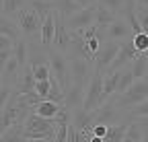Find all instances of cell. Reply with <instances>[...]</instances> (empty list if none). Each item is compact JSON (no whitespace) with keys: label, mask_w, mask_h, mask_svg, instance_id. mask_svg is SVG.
Masks as SVG:
<instances>
[{"label":"cell","mask_w":148,"mask_h":142,"mask_svg":"<svg viewBox=\"0 0 148 142\" xmlns=\"http://www.w3.org/2000/svg\"><path fill=\"white\" fill-rule=\"evenodd\" d=\"M111 97H113L117 107L127 113L132 107H136V105H140L142 101L148 99V78H140L130 86L127 91H123L121 95H111Z\"/></svg>","instance_id":"1"},{"label":"cell","mask_w":148,"mask_h":142,"mask_svg":"<svg viewBox=\"0 0 148 142\" xmlns=\"http://www.w3.org/2000/svg\"><path fill=\"white\" fill-rule=\"evenodd\" d=\"M47 64H49V68H51V74H53V78L60 82L62 91L66 93L68 88L72 86L70 62H68V58L62 54V51H58L56 47H47Z\"/></svg>","instance_id":"2"},{"label":"cell","mask_w":148,"mask_h":142,"mask_svg":"<svg viewBox=\"0 0 148 142\" xmlns=\"http://www.w3.org/2000/svg\"><path fill=\"white\" fill-rule=\"evenodd\" d=\"M121 121H130L127 113L121 111L113 97H109L99 109H95V123H105V126H113V123H121Z\"/></svg>","instance_id":"3"},{"label":"cell","mask_w":148,"mask_h":142,"mask_svg":"<svg viewBox=\"0 0 148 142\" xmlns=\"http://www.w3.org/2000/svg\"><path fill=\"white\" fill-rule=\"evenodd\" d=\"M68 62H70L72 84L74 86H80V88H86L88 82H90V78H92V72H95V64L84 60V58H72Z\"/></svg>","instance_id":"4"},{"label":"cell","mask_w":148,"mask_h":142,"mask_svg":"<svg viewBox=\"0 0 148 142\" xmlns=\"http://www.w3.org/2000/svg\"><path fill=\"white\" fill-rule=\"evenodd\" d=\"M103 103H105V97H103V74L101 72H92V78H90V82L86 86V95H84L82 109L95 111V109L101 107Z\"/></svg>","instance_id":"5"},{"label":"cell","mask_w":148,"mask_h":142,"mask_svg":"<svg viewBox=\"0 0 148 142\" xmlns=\"http://www.w3.org/2000/svg\"><path fill=\"white\" fill-rule=\"evenodd\" d=\"M119 47L121 43L119 41H103L101 43V49L95 54V72H101V74H107L109 66L113 64V60L117 58L119 54Z\"/></svg>","instance_id":"6"},{"label":"cell","mask_w":148,"mask_h":142,"mask_svg":"<svg viewBox=\"0 0 148 142\" xmlns=\"http://www.w3.org/2000/svg\"><path fill=\"white\" fill-rule=\"evenodd\" d=\"M14 16H16V23H18L21 33L25 35V37H33V35L41 33V23H43V19H41V16L37 14L33 8L25 6V8L18 10Z\"/></svg>","instance_id":"7"},{"label":"cell","mask_w":148,"mask_h":142,"mask_svg":"<svg viewBox=\"0 0 148 142\" xmlns=\"http://www.w3.org/2000/svg\"><path fill=\"white\" fill-rule=\"evenodd\" d=\"M95 14H97V4H90V6L80 8L78 12H74L72 16H68L64 21H66V27L70 31H80V29L95 25Z\"/></svg>","instance_id":"8"},{"label":"cell","mask_w":148,"mask_h":142,"mask_svg":"<svg viewBox=\"0 0 148 142\" xmlns=\"http://www.w3.org/2000/svg\"><path fill=\"white\" fill-rule=\"evenodd\" d=\"M72 43V31L66 27V21L62 19V16L56 12V33H53V43L51 47H56L58 51H62V54H66L68 47Z\"/></svg>","instance_id":"9"},{"label":"cell","mask_w":148,"mask_h":142,"mask_svg":"<svg viewBox=\"0 0 148 142\" xmlns=\"http://www.w3.org/2000/svg\"><path fill=\"white\" fill-rule=\"evenodd\" d=\"M132 37H134L132 27H130L127 21L121 19V16H117V19L105 29V39H109V41H119L121 43V41H127Z\"/></svg>","instance_id":"10"},{"label":"cell","mask_w":148,"mask_h":142,"mask_svg":"<svg viewBox=\"0 0 148 142\" xmlns=\"http://www.w3.org/2000/svg\"><path fill=\"white\" fill-rule=\"evenodd\" d=\"M138 56H140V54L136 51V47H134L132 39H127V41H121L119 54H117V58L113 60V64L109 66V70H107V72H111V70H123V68H127V66L132 64V62H134Z\"/></svg>","instance_id":"11"},{"label":"cell","mask_w":148,"mask_h":142,"mask_svg":"<svg viewBox=\"0 0 148 142\" xmlns=\"http://www.w3.org/2000/svg\"><path fill=\"white\" fill-rule=\"evenodd\" d=\"M25 132H41V134H49L56 138V123H53V119L41 117L35 111H31L29 117L25 119Z\"/></svg>","instance_id":"12"},{"label":"cell","mask_w":148,"mask_h":142,"mask_svg":"<svg viewBox=\"0 0 148 142\" xmlns=\"http://www.w3.org/2000/svg\"><path fill=\"white\" fill-rule=\"evenodd\" d=\"M12 91L18 93V95H29L35 91V76H33V68L31 64H27L23 70H21V74H18L14 86H12Z\"/></svg>","instance_id":"13"},{"label":"cell","mask_w":148,"mask_h":142,"mask_svg":"<svg viewBox=\"0 0 148 142\" xmlns=\"http://www.w3.org/2000/svg\"><path fill=\"white\" fill-rule=\"evenodd\" d=\"M72 126L80 132H90L95 126V111H86L82 107L72 111Z\"/></svg>","instance_id":"14"},{"label":"cell","mask_w":148,"mask_h":142,"mask_svg":"<svg viewBox=\"0 0 148 142\" xmlns=\"http://www.w3.org/2000/svg\"><path fill=\"white\" fill-rule=\"evenodd\" d=\"M0 35H4V37H10L12 41H18L21 39V27H18L16 19L12 16H6V14H0Z\"/></svg>","instance_id":"15"},{"label":"cell","mask_w":148,"mask_h":142,"mask_svg":"<svg viewBox=\"0 0 148 142\" xmlns=\"http://www.w3.org/2000/svg\"><path fill=\"white\" fill-rule=\"evenodd\" d=\"M53 33H56V10L51 12V14H47L45 19H43V23H41V33H39V41H41V45L47 49V47H51V43H53Z\"/></svg>","instance_id":"16"},{"label":"cell","mask_w":148,"mask_h":142,"mask_svg":"<svg viewBox=\"0 0 148 142\" xmlns=\"http://www.w3.org/2000/svg\"><path fill=\"white\" fill-rule=\"evenodd\" d=\"M82 103H84V88L72 84L68 91L64 93V105H66L70 111H74V109L82 107Z\"/></svg>","instance_id":"17"},{"label":"cell","mask_w":148,"mask_h":142,"mask_svg":"<svg viewBox=\"0 0 148 142\" xmlns=\"http://www.w3.org/2000/svg\"><path fill=\"white\" fill-rule=\"evenodd\" d=\"M119 76H121V70H111V72L103 74V97H105V101H107L111 95H115Z\"/></svg>","instance_id":"18"},{"label":"cell","mask_w":148,"mask_h":142,"mask_svg":"<svg viewBox=\"0 0 148 142\" xmlns=\"http://www.w3.org/2000/svg\"><path fill=\"white\" fill-rule=\"evenodd\" d=\"M64 107V105H60V103H53V101H47V99H43L41 103H37L35 105V113L37 115H41V117H47V119H53L56 115L60 113V109Z\"/></svg>","instance_id":"19"},{"label":"cell","mask_w":148,"mask_h":142,"mask_svg":"<svg viewBox=\"0 0 148 142\" xmlns=\"http://www.w3.org/2000/svg\"><path fill=\"white\" fill-rule=\"evenodd\" d=\"M82 6L76 2V0H53V10L58 12L62 19H68L74 12H78Z\"/></svg>","instance_id":"20"},{"label":"cell","mask_w":148,"mask_h":142,"mask_svg":"<svg viewBox=\"0 0 148 142\" xmlns=\"http://www.w3.org/2000/svg\"><path fill=\"white\" fill-rule=\"evenodd\" d=\"M18 74H21V66H18V60L14 56H10L8 64L4 66V72H2V84H8V86H14Z\"/></svg>","instance_id":"21"},{"label":"cell","mask_w":148,"mask_h":142,"mask_svg":"<svg viewBox=\"0 0 148 142\" xmlns=\"http://www.w3.org/2000/svg\"><path fill=\"white\" fill-rule=\"evenodd\" d=\"M0 142H27L25 140V121L10 126L2 136H0Z\"/></svg>","instance_id":"22"},{"label":"cell","mask_w":148,"mask_h":142,"mask_svg":"<svg viewBox=\"0 0 148 142\" xmlns=\"http://www.w3.org/2000/svg\"><path fill=\"white\" fill-rule=\"evenodd\" d=\"M130 121H121V123H113L107 128V134L103 138V142H123L125 138V130H127Z\"/></svg>","instance_id":"23"},{"label":"cell","mask_w":148,"mask_h":142,"mask_svg":"<svg viewBox=\"0 0 148 142\" xmlns=\"http://www.w3.org/2000/svg\"><path fill=\"white\" fill-rule=\"evenodd\" d=\"M12 56L18 60V66H21V70L29 64V43H27V39H18V41H14V47H12Z\"/></svg>","instance_id":"24"},{"label":"cell","mask_w":148,"mask_h":142,"mask_svg":"<svg viewBox=\"0 0 148 142\" xmlns=\"http://www.w3.org/2000/svg\"><path fill=\"white\" fill-rule=\"evenodd\" d=\"M117 19V14L113 10L105 8L103 4H97V14H95V25H99L101 29H107L111 23Z\"/></svg>","instance_id":"25"},{"label":"cell","mask_w":148,"mask_h":142,"mask_svg":"<svg viewBox=\"0 0 148 142\" xmlns=\"http://www.w3.org/2000/svg\"><path fill=\"white\" fill-rule=\"evenodd\" d=\"M130 70L134 72V78L136 80L146 78V74H148V56L146 54H140L132 64H130Z\"/></svg>","instance_id":"26"},{"label":"cell","mask_w":148,"mask_h":142,"mask_svg":"<svg viewBox=\"0 0 148 142\" xmlns=\"http://www.w3.org/2000/svg\"><path fill=\"white\" fill-rule=\"evenodd\" d=\"M123 142H144V134H142V128H140L138 119H132V121L127 123Z\"/></svg>","instance_id":"27"},{"label":"cell","mask_w":148,"mask_h":142,"mask_svg":"<svg viewBox=\"0 0 148 142\" xmlns=\"http://www.w3.org/2000/svg\"><path fill=\"white\" fill-rule=\"evenodd\" d=\"M29 8H33L37 14L41 16V19H45L47 14L53 12V0H31Z\"/></svg>","instance_id":"28"},{"label":"cell","mask_w":148,"mask_h":142,"mask_svg":"<svg viewBox=\"0 0 148 142\" xmlns=\"http://www.w3.org/2000/svg\"><path fill=\"white\" fill-rule=\"evenodd\" d=\"M134 82H136V78H134V72L130 70V66L123 68V70H121V76H119V82H117V91H115V95H121L123 91H127V88L132 86Z\"/></svg>","instance_id":"29"},{"label":"cell","mask_w":148,"mask_h":142,"mask_svg":"<svg viewBox=\"0 0 148 142\" xmlns=\"http://www.w3.org/2000/svg\"><path fill=\"white\" fill-rule=\"evenodd\" d=\"M29 2H31V0H4L2 14H6V16H12V14H16L18 10H21V8L29 6Z\"/></svg>","instance_id":"30"},{"label":"cell","mask_w":148,"mask_h":142,"mask_svg":"<svg viewBox=\"0 0 148 142\" xmlns=\"http://www.w3.org/2000/svg\"><path fill=\"white\" fill-rule=\"evenodd\" d=\"M132 43H134V47H136V51L138 54H146L148 51V33H138V35H134L132 37Z\"/></svg>","instance_id":"31"},{"label":"cell","mask_w":148,"mask_h":142,"mask_svg":"<svg viewBox=\"0 0 148 142\" xmlns=\"http://www.w3.org/2000/svg\"><path fill=\"white\" fill-rule=\"evenodd\" d=\"M92 132H80L70 123L68 126V142H88V136Z\"/></svg>","instance_id":"32"},{"label":"cell","mask_w":148,"mask_h":142,"mask_svg":"<svg viewBox=\"0 0 148 142\" xmlns=\"http://www.w3.org/2000/svg\"><path fill=\"white\" fill-rule=\"evenodd\" d=\"M136 117H148V99L142 101L140 105H136V107H132V109L127 111V119H130V121L136 119Z\"/></svg>","instance_id":"33"},{"label":"cell","mask_w":148,"mask_h":142,"mask_svg":"<svg viewBox=\"0 0 148 142\" xmlns=\"http://www.w3.org/2000/svg\"><path fill=\"white\" fill-rule=\"evenodd\" d=\"M33 68V76L35 80H47L51 76V68L49 64H39V66H31Z\"/></svg>","instance_id":"34"},{"label":"cell","mask_w":148,"mask_h":142,"mask_svg":"<svg viewBox=\"0 0 148 142\" xmlns=\"http://www.w3.org/2000/svg\"><path fill=\"white\" fill-rule=\"evenodd\" d=\"M49 91H51V76L47 80H35V93L39 95L41 99H47Z\"/></svg>","instance_id":"35"},{"label":"cell","mask_w":148,"mask_h":142,"mask_svg":"<svg viewBox=\"0 0 148 142\" xmlns=\"http://www.w3.org/2000/svg\"><path fill=\"white\" fill-rule=\"evenodd\" d=\"M97 4H103L105 8L113 10L117 16H121V10H123V0H99Z\"/></svg>","instance_id":"36"},{"label":"cell","mask_w":148,"mask_h":142,"mask_svg":"<svg viewBox=\"0 0 148 142\" xmlns=\"http://www.w3.org/2000/svg\"><path fill=\"white\" fill-rule=\"evenodd\" d=\"M10 95H12V86H8V84H0V111H2L4 105L8 103Z\"/></svg>","instance_id":"37"},{"label":"cell","mask_w":148,"mask_h":142,"mask_svg":"<svg viewBox=\"0 0 148 142\" xmlns=\"http://www.w3.org/2000/svg\"><path fill=\"white\" fill-rule=\"evenodd\" d=\"M10 56H12V49H2V51H0V78H2V72H4V66L8 64Z\"/></svg>","instance_id":"38"},{"label":"cell","mask_w":148,"mask_h":142,"mask_svg":"<svg viewBox=\"0 0 148 142\" xmlns=\"http://www.w3.org/2000/svg\"><path fill=\"white\" fill-rule=\"evenodd\" d=\"M101 43H103V41L97 37V35H95L92 39H86V45H88V49H90V54H92V56H95L97 51L101 49Z\"/></svg>","instance_id":"39"},{"label":"cell","mask_w":148,"mask_h":142,"mask_svg":"<svg viewBox=\"0 0 148 142\" xmlns=\"http://www.w3.org/2000/svg\"><path fill=\"white\" fill-rule=\"evenodd\" d=\"M107 128H109V126H105V123H95L90 132L95 134V136H101V138H105V134H107Z\"/></svg>","instance_id":"40"},{"label":"cell","mask_w":148,"mask_h":142,"mask_svg":"<svg viewBox=\"0 0 148 142\" xmlns=\"http://www.w3.org/2000/svg\"><path fill=\"white\" fill-rule=\"evenodd\" d=\"M14 47V41L10 37H4V35H0V51L2 49H12Z\"/></svg>","instance_id":"41"},{"label":"cell","mask_w":148,"mask_h":142,"mask_svg":"<svg viewBox=\"0 0 148 142\" xmlns=\"http://www.w3.org/2000/svg\"><path fill=\"white\" fill-rule=\"evenodd\" d=\"M140 128H142V134H144V142H148V117H136Z\"/></svg>","instance_id":"42"},{"label":"cell","mask_w":148,"mask_h":142,"mask_svg":"<svg viewBox=\"0 0 148 142\" xmlns=\"http://www.w3.org/2000/svg\"><path fill=\"white\" fill-rule=\"evenodd\" d=\"M88 142H103V138H101V136H95V134H90V136H88Z\"/></svg>","instance_id":"43"},{"label":"cell","mask_w":148,"mask_h":142,"mask_svg":"<svg viewBox=\"0 0 148 142\" xmlns=\"http://www.w3.org/2000/svg\"><path fill=\"white\" fill-rule=\"evenodd\" d=\"M27 142H53V140H45V138H39V140H27Z\"/></svg>","instance_id":"44"},{"label":"cell","mask_w":148,"mask_h":142,"mask_svg":"<svg viewBox=\"0 0 148 142\" xmlns=\"http://www.w3.org/2000/svg\"><path fill=\"white\" fill-rule=\"evenodd\" d=\"M2 6H4V0H0V14H2Z\"/></svg>","instance_id":"45"},{"label":"cell","mask_w":148,"mask_h":142,"mask_svg":"<svg viewBox=\"0 0 148 142\" xmlns=\"http://www.w3.org/2000/svg\"><path fill=\"white\" fill-rule=\"evenodd\" d=\"M146 56H148V51H146ZM146 78H148V74H146Z\"/></svg>","instance_id":"46"},{"label":"cell","mask_w":148,"mask_h":142,"mask_svg":"<svg viewBox=\"0 0 148 142\" xmlns=\"http://www.w3.org/2000/svg\"><path fill=\"white\" fill-rule=\"evenodd\" d=\"M0 84H2V78H0Z\"/></svg>","instance_id":"47"}]
</instances>
